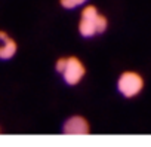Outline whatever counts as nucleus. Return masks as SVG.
Returning <instances> with one entry per match:
<instances>
[{"label": "nucleus", "mask_w": 151, "mask_h": 147, "mask_svg": "<svg viewBox=\"0 0 151 147\" xmlns=\"http://www.w3.org/2000/svg\"><path fill=\"white\" fill-rule=\"evenodd\" d=\"M107 25H108L107 18L101 15L93 5H88L82 9L79 33L83 37H93L96 34H101L107 30Z\"/></svg>", "instance_id": "obj_1"}, {"label": "nucleus", "mask_w": 151, "mask_h": 147, "mask_svg": "<svg viewBox=\"0 0 151 147\" xmlns=\"http://www.w3.org/2000/svg\"><path fill=\"white\" fill-rule=\"evenodd\" d=\"M144 88V79L136 71H123L117 79V89L126 98H133L141 94Z\"/></svg>", "instance_id": "obj_2"}, {"label": "nucleus", "mask_w": 151, "mask_h": 147, "mask_svg": "<svg viewBox=\"0 0 151 147\" xmlns=\"http://www.w3.org/2000/svg\"><path fill=\"white\" fill-rule=\"evenodd\" d=\"M85 75H86V68L79 58H76V56L67 58V65H65V70L62 71V79L67 85L74 86V85L80 83Z\"/></svg>", "instance_id": "obj_3"}, {"label": "nucleus", "mask_w": 151, "mask_h": 147, "mask_svg": "<svg viewBox=\"0 0 151 147\" xmlns=\"http://www.w3.org/2000/svg\"><path fill=\"white\" fill-rule=\"evenodd\" d=\"M64 132L70 135H86L89 134V123L82 116H73L64 123Z\"/></svg>", "instance_id": "obj_4"}, {"label": "nucleus", "mask_w": 151, "mask_h": 147, "mask_svg": "<svg viewBox=\"0 0 151 147\" xmlns=\"http://www.w3.org/2000/svg\"><path fill=\"white\" fill-rule=\"evenodd\" d=\"M17 42L8 36L5 31H0V59H11L17 54Z\"/></svg>", "instance_id": "obj_5"}, {"label": "nucleus", "mask_w": 151, "mask_h": 147, "mask_svg": "<svg viewBox=\"0 0 151 147\" xmlns=\"http://www.w3.org/2000/svg\"><path fill=\"white\" fill-rule=\"evenodd\" d=\"M86 2L88 0H59L61 6L65 8V9H76V8L85 5Z\"/></svg>", "instance_id": "obj_6"}, {"label": "nucleus", "mask_w": 151, "mask_h": 147, "mask_svg": "<svg viewBox=\"0 0 151 147\" xmlns=\"http://www.w3.org/2000/svg\"><path fill=\"white\" fill-rule=\"evenodd\" d=\"M65 65H67V58H59V59L56 61L55 68H56V71L59 73V75H62V71L65 70Z\"/></svg>", "instance_id": "obj_7"}]
</instances>
